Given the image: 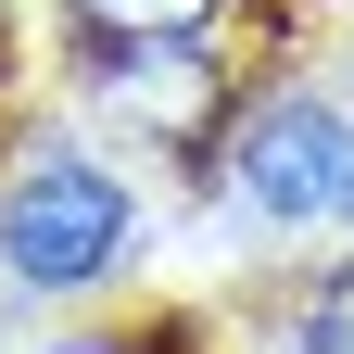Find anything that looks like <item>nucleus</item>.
<instances>
[{"label": "nucleus", "instance_id": "nucleus-1", "mask_svg": "<svg viewBox=\"0 0 354 354\" xmlns=\"http://www.w3.org/2000/svg\"><path fill=\"white\" fill-rule=\"evenodd\" d=\"M127 241H140V203H127L88 152H26L13 165V190H0V279L88 291V279L127 266Z\"/></svg>", "mask_w": 354, "mask_h": 354}, {"label": "nucleus", "instance_id": "nucleus-2", "mask_svg": "<svg viewBox=\"0 0 354 354\" xmlns=\"http://www.w3.org/2000/svg\"><path fill=\"white\" fill-rule=\"evenodd\" d=\"M228 177L279 228H354V114L329 88H266L228 140Z\"/></svg>", "mask_w": 354, "mask_h": 354}, {"label": "nucleus", "instance_id": "nucleus-3", "mask_svg": "<svg viewBox=\"0 0 354 354\" xmlns=\"http://www.w3.org/2000/svg\"><path fill=\"white\" fill-rule=\"evenodd\" d=\"M102 102L140 140H203L215 127V51L203 38H102Z\"/></svg>", "mask_w": 354, "mask_h": 354}, {"label": "nucleus", "instance_id": "nucleus-4", "mask_svg": "<svg viewBox=\"0 0 354 354\" xmlns=\"http://www.w3.org/2000/svg\"><path fill=\"white\" fill-rule=\"evenodd\" d=\"M64 13L88 38H190V26H215V0H64Z\"/></svg>", "mask_w": 354, "mask_h": 354}, {"label": "nucleus", "instance_id": "nucleus-5", "mask_svg": "<svg viewBox=\"0 0 354 354\" xmlns=\"http://www.w3.org/2000/svg\"><path fill=\"white\" fill-rule=\"evenodd\" d=\"M279 354H354V279H329L317 304L279 317Z\"/></svg>", "mask_w": 354, "mask_h": 354}, {"label": "nucleus", "instance_id": "nucleus-6", "mask_svg": "<svg viewBox=\"0 0 354 354\" xmlns=\"http://www.w3.org/2000/svg\"><path fill=\"white\" fill-rule=\"evenodd\" d=\"M76 354H114V342H76Z\"/></svg>", "mask_w": 354, "mask_h": 354}]
</instances>
